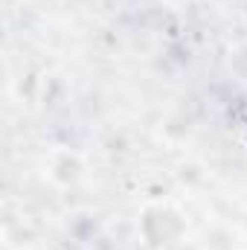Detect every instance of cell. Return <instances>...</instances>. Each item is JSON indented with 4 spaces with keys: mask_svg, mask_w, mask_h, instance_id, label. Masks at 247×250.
<instances>
[{
    "mask_svg": "<svg viewBox=\"0 0 247 250\" xmlns=\"http://www.w3.org/2000/svg\"><path fill=\"white\" fill-rule=\"evenodd\" d=\"M47 178L56 187H76L84 178V163L76 151H53L47 157Z\"/></svg>",
    "mask_w": 247,
    "mask_h": 250,
    "instance_id": "cell-2",
    "label": "cell"
},
{
    "mask_svg": "<svg viewBox=\"0 0 247 250\" xmlns=\"http://www.w3.org/2000/svg\"><path fill=\"white\" fill-rule=\"evenodd\" d=\"M143 224H157V236H154V242L148 245V248L154 250H163V248H172V245H178L181 239H184L186 233V221L181 218V212L178 209H172V207H163V204H157V207H148L145 212H143V218H140Z\"/></svg>",
    "mask_w": 247,
    "mask_h": 250,
    "instance_id": "cell-1",
    "label": "cell"
},
{
    "mask_svg": "<svg viewBox=\"0 0 247 250\" xmlns=\"http://www.w3.org/2000/svg\"><path fill=\"white\" fill-rule=\"evenodd\" d=\"M227 70L239 84L247 87V41H239L227 50Z\"/></svg>",
    "mask_w": 247,
    "mask_h": 250,
    "instance_id": "cell-3",
    "label": "cell"
}]
</instances>
